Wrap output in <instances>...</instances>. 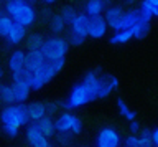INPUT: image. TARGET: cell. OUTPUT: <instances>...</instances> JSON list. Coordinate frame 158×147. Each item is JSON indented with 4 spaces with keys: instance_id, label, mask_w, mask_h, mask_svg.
Masks as SVG:
<instances>
[{
    "instance_id": "obj_1",
    "label": "cell",
    "mask_w": 158,
    "mask_h": 147,
    "mask_svg": "<svg viewBox=\"0 0 158 147\" xmlns=\"http://www.w3.org/2000/svg\"><path fill=\"white\" fill-rule=\"evenodd\" d=\"M2 127H3V132L7 134L8 137H17L20 127L30 124V114H28V106H23V104H10L7 107L2 109Z\"/></svg>"
},
{
    "instance_id": "obj_2",
    "label": "cell",
    "mask_w": 158,
    "mask_h": 147,
    "mask_svg": "<svg viewBox=\"0 0 158 147\" xmlns=\"http://www.w3.org/2000/svg\"><path fill=\"white\" fill-rule=\"evenodd\" d=\"M69 50V41L63 37H49L44 40V45L41 48V53L46 58V61H53V60H59L64 58Z\"/></svg>"
},
{
    "instance_id": "obj_3",
    "label": "cell",
    "mask_w": 158,
    "mask_h": 147,
    "mask_svg": "<svg viewBox=\"0 0 158 147\" xmlns=\"http://www.w3.org/2000/svg\"><path fill=\"white\" fill-rule=\"evenodd\" d=\"M94 99H97L96 93H92L84 83H79V84H74L71 88V93H69V97L66 101V107L68 109H77V107L92 102Z\"/></svg>"
},
{
    "instance_id": "obj_4",
    "label": "cell",
    "mask_w": 158,
    "mask_h": 147,
    "mask_svg": "<svg viewBox=\"0 0 158 147\" xmlns=\"http://www.w3.org/2000/svg\"><path fill=\"white\" fill-rule=\"evenodd\" d=\"M58 73L53 70V66H51V63L46 61L44 65L40 68V70L33 75V80H31V89L33 91H38V89H41L43 86H46L49 81L53 80L54 76H56Z\"/></svg>"
},
{
    "instance_id": "obj_5",
    "label": "cell",
    "mask_w": 158,
    "mask_h": 147,
    "mask_svg": "<svg viewBox=\"0 0 158 147\" xmlns=\"http://www.w3.org/2000/svg\"><path fill=\"white\" fill-rule=\"evenodd\" d=\"M25 136H27V141H28V144L31 147H53L51 144H49L48 137L40 131V127L36 126V122H33V124H30L27 127Z\"/></svg>"
},
{
    "instance_id": "obj_6",
    "label": "cell",
    "mask_w": 158,
    "mask_h": 147,
    "mask_svg": "<svg viewBox=\"0 0 158 147\" xmlns=\"http://www.w3.org/2000/svg\"><path fill=\"white\" fill-rule=\"evenodd\" d=\"M120 134L112 127H104L97 134V147H118Z\"/></svg>"
},
{
    "instance_id": "obj_7",
    "label": "cell",
    "mask_w": 158,
    "mask_h": 147,
    "mask_svg": "<svg viewBox=\"0 0 158 147\" xmlns=\"http://www.w3.org/2000/svg\"><path fill=\"white\" fill-rule=\"evenodd\" d=\"M104 17H106L109 27H110L114 32H118L120 23L123 20V17H125V12H123V8L120 5H110V7H107Z\"/></svg>"
},
{
    "instance_id": "obj_8",
    "label": "cell",
    "mask_w": 158,
    "mask_h": 147,
    "mask_svg": "<svg viewBox=\"0 0 158 147\" xmlns=\"http://www.w3.org/2000/svg\"><path fill=\"white\" fill-rule=\"evenodd\" d=\"M36 10L31 7V3H27L23 8H20V10L13 15V20L20 23V25H23V27H30V25H33L35 20H36Z\"/></svg>"
},
{
    "instance_id": "obj_9",
    "label": "cell",
    "mask_w": 158,
    "mask_h": 147,
    "mask_svg": "<svg viewBox=\"0 0 158 147\" xmlns=\"http://www.w3.org/2000/svg\"><path fill=\"white\" fill-rule=\"evenodd\" d=\"M109 23L104 15L91 17V30H89V37L91 38H102L106 37V33L109 30Z\"/></svg>"
},
{
    "instance_id": "obj_10",
    "label": "cell",
    "mask_w": 158,
    "mask_h": 147,
    "mask_svg": "<svg viewBox=\"0 0 158 147\" xmlns=\"http://www.w3.org/2000/svg\"><path fill=\"white\" fill-rule=\"evenodd\" d=\"M10 73H17L22 71L25 66H27V51L23 50H15L10 53L8 56V63H7Z\"/></svg>"
},
{
    "instance_id": "obj_11",
    "label": "cell",
    "mask_w": 158,
    "mask_h": 147,
    "mask_svg": "<svg viewBox=\"0 0 158 147\" xmlns=\"http://www.w3.org/2000/svg\"><path fill=\"white\" fill-rule=\"evenodd\" d=\"M46 63V58L41 53V50H28L27 51V68L30 71L36 73Z\"/></svg>"
},
{
    "instance_id": "obj_12",
    "label": "cell",
    "mask_w": 158,
    "mask_h": 147,
    "mask_svg": "<svg viewBox=\"0 0 158 147\" xmlns=\"http://www.w3.org/2000/svg\"><path fill=\"white\" fill-rule=\"evenodd\" d=\"M77 117L73 116L71 112H63V114L58 116L56 119V131L59 134H66V132H71L74 124H76Z\"/></svg>"
},
{
    "instance_id": "obj_13",
    "label": "cell",
    "mask_w": 158,
    "mask_h": 147,
    "mask_svg": "<svg viewBox=\"0 0 158 147\" xmlns=\"http://www.w3.org/2000/svg\"><path fill=\"white\" fill-rule=\"evenodd\" d=\"M69 27H71L73 32H77V33H81V35L89 37V30H91V17H89L87 13H79Z\"/></svg>"
},
{
    "instance_id": "obj_14",
    "label": "cell",
    "mask_w": 158,
    "mask_h": 147,
    "mask_svg": "<svg viewBox=\"0 0 158 147\" xmlns=\"http://www.w3.org/2000/svg\"><path fill=\"white\" fill-rule=\"evenodd\" d=\"M82 83L86 84L89 89H91L92 93H96V96L99 94V89H101V83H102V75L99 70H94V71H89L84 75L82 78ZM99 99V97H97Z\"/></svg>"
},
{
    "instance_id": "obj_15",
    "label": "cell",
    "mask_w": 158,
    "mask_h": 147,
    "mask_svg": "<svg viewBox=\"0 0 158 147\" xmlns=\"http://www.w3.org/2000/svg\"><path fill=\"white\" fill-rule=\"evenodd\" d=\"M12 86H13V93H15V102H18V104H23V102L28 99V96H30L31 84H30V83L15 81V83H12Z\"/></svg>"
},
{
    "instance_id": "obj_16",
    "label": "cell",
    "mask_w": 158,
    "mask_h": 147,
    "mask_svg": "<svg viewBox=\"0 0 158 147\" xmlns=\"http://www.w3.org/2000/svg\"><path fill=\"white\" fill-rule=\"evenodd\" d=\"M140 20H142L140 8H132V10L125 12V17H123V20H122V23H120L118 32H120V30H128V28H133Z\"/></svg>"
},
{
    "instance_id": "obj_17",
    "label": "cell",
    "mask_w": 158,
    "mask_h": 147,
    "mask_svg": "<svg viewBox=\"0 0 158 147\" xmlns=\"http://www.w3.org/2000/svg\"><path fill=\"white\" fill-rule=\"evenodd\" d=\"M140 13L145 20H152L153 17H158V0H142Z\"/></svg>"
},
{
    "instance_id": "obj_18",
    "label": "cell",
    "mask_w": 158,
    "mask_h": 147,
    "mask_svg": "<svg viewBox=\"0 0 158 147\" xmlns=\"http://www.w3.org/2000/svg\"><path fill=\"white\" fill-rule=\"evenodd\" d=\"M25 38H27V27H23V25H20V23L15 22L12 32H10L8 37H7V43L8 45H18V43H22Z\"/></svg>"
},
{
    "instance_id": "obj_19",
    "label": "cell",
    "mask_w": 158,
    "mask_h": 147,
    "mask_svg": "<svg viewBox=\"0 0 158 147\" xmlns=\"http://www.w3.org/2000/svg\"><path fill=\"white\" fill-rule=\"evenodd\" d=\"M46 111H48V106H44L40 101H35V102H30L28 104V114L33 122H38L40 119H43L46 116Z\"/></svg>"
},
{
    "instance_id": "obj_20",
    "label": "cell",
    "mask_w": 158,
    "mask_h": 147,
    "mask_svg": "<svg viewBox=\"0 0 158 147\" xmlns=\"http://www.w3.org/2000/svg\"><path fill=\"white\" fill-rule=\"evenodd\" d=\"M104 8H106V5H104L102 0H87L86 5H84V13H87L89 17H97L102 15Z\"/></svg>"
},
{
    "instance_id": "obj_21",
    "label": "cell",
    "mask_w": 158,
    "mask_h": 147,
    "mask_svg": "<svg viewBox=\"0 0 158 147\" xmlns=\"http://www.w3.org/2000/svg\"><path fill=\"white\" fill-rule=\"evenodd\" d=\"M36 126L46 137H51L54 134V131H56V121H53L51 116H44L43 119H40L36 122Z\"/></svg>"
},
{
    "instance_id": "obj_22",
    "label": "cell",
    "mask_w": 158,
    "mask_h": 147,
    "mask_svg": "<svg viewBox=\"0 0 158 147\" xmlns=\"http://www.w3.org/2000/svg\"><path fill=\"white\" fill-rule=\"evenodd\" d=\"M132 38H135L132 28H128V30H120V32H115L110 37V43L112 45H123V43H128Z\"/></svg>"
},
{
    "instance_id": "obj_23",
    "label": "cell",
    "mask_w": 158,
    "mask_h": 147,
    "mask_svg": "<svg viewBox=\"0 0 158 147\" xmlns=\"http://www.w3.org/2000/svg\"><path fill=\"white\" fill-rule=\"evenodd\" d=\"M15 25V20L12 15H8L7 12L2 13V17H0V35H2L3 38L8 37V33L12 32V28Z\"/></svg>"
},
{
    "instance_id": "obj_24",
    "label": "cell",
    "mask_w": 158,
    "mask_h": 147,
    "mask_svg": "<svg viewBox=\"0 0 158 147\" xmlns=\"http://www.w3.org/2000/svg\"><path fill=\"white\" fill-rule=\"evenodd\" d=\"M132 30H133V37H135L137 40H143V38L150 33V20H145V18L142 17V20L138 22Z\"/></svg>"
},
{
    "instance_id": "obj_25",
    "label": "cell",
    "mask_w": 158,
    "mask_h": 147,
    "mask_svg": "<svg viewBox=\"0 0 158 147\" xmlns=\"http://www.w3.org/2000/svg\"><path fill=\"white\" fill-rule=\"evenodd\" d=\"M0 99L7 106L15 104V93H13L12 84H2V88H0Z\"/></svg>"
},
{
    "instance_id": "obj_26",
    "label": "cell",
    "mask_w": 158,
    "mask_h": 147,
    "mask_svg": "<svg viewBox=\"0 0 158 147\" xmlns=\"http://www.w3.org/2000/svg\"><path fill=\"white\" fill-rule=\"evenodd\" d=\"M68 23L64 22V18L61 17V13L59 15H53L49 18V30H51L54 35H58V33H63L64 28H66Z\"/></svg>"
},
{
    "instance_id": "obj_27",
    "label": "cell",
    "mask_w": 158,
    "mask_h": 147,
    "mask_svg": "<svg viewBox=\"0 0 158 147\" xmlns=\"http://www.w3.org/2000/svg\"><path fill=\"white\" fill-rule=\"evenodd\" d=\"M33 71H30L27 66L23 68L22 71H17V73H12V83L15 81H20V83H30L31 84V80H33Z\"/></svg>"
},
{
    "instance_id": "obj_28",
    "label": "cell",
    "mask_w": 158,
    "mask_h": 147,
    "mask_svg": "<svg viewBox=\"0 0 158 147\" xmlns=\"http://www.w3.org/2000/svg\"><path fill=\"white\" fill-rule=\"evenodd\" d=\"M27 3H30L28 0H7V2H5V12L13 17L15 13H17L20 8H23Z\"/></svg>"
},
{
    "instance_id": "obj_29",
    "label": "cell",
    "mask_w": 158,
    "mask_h": 147,
    "mask_svg": "<svg viewBox=\"0 0 158 147\" xmlns=\"http://www.w3.org/2000/svg\"><path fill=\"white\" fill-rule=\"evenodd\" d=\"M44 40H46V38H43L40 33H31V35L27 38L28 50H41L43 45H44Z\"/></svg>"
},
{
    "instance_id": "obj_30",
    "label": "cell",
    "mask_w": 158,
    "mask_h": 147,
    "mask_svg": "<svg viewBox=\"0 0 158 147\" xmlns=\"http://www.w3.org/2000/svg\"><path fill=\"white\" fill-rule=\"evenodd\" d=\"M117 107H118V112L125 117V119L130 122V121H135V112H133L130 107H128V104L123 99H117Z\"/></svg>"
},
{
    "instance_id": "obj_31",
    "label": "cell",
    "mask_w": 158,
    "mask_h": 147,
    "mask_svg": "<svg viewBox=\"0 0 158 147\" xmlns=\"http://www.w3.org/2000/svg\"><path fill=\"white\" fill-rule=\"evenodd\" d=\"M59 13H61V17L64 18V22H66L68 25H71V23L74 22V18H76V17L79 15V13L76 12V8H74V7H71V5H66V7H63V8H61V12H59Z\"/></svg>"
},
{
    "instance_id": "obj_32",
    "label": "cell",
    "mask_w": 158,
    "mask_h": 147,
    "mask_svg": "<svg viewBox=\"0 0 158 147\" xmlns=\"http://www.w3.org/2000/svg\"><path fill=\"white\" fill-rule=\"evenodd\" d=\"M86 35H81V33H77V32H69V35H68V41H69V45H73V46H81L84 41H86Z\"/></svg>"
},
{
    "instance_id": "obj_33",
    "label": "cell",
    "mask_w": 158,
    "mask_h": 147,
    "mask_svg": "<svg viewBox=\"0 0 158 147\" xmlns=\"http://www.w3.org/2000/svg\"><path fill=\"white\" fill-rule=\"evenodd\" d=\"M140 142H142V147H155L153 145L152 131L150 129H142L140 131Z\"/></svg>"
},
{
    "instance_id": "obj_34",
    "label": "cell",
    "mask_w": 158,
    "mask_h": 147,
    "mask_svg": "<svg viewBox=\"0 0 158 147\" xmlns=\"http://www.w3.org/2000/svg\"><path fill=\"white\" fill-rule=\"evenodd\" d=\"M125 147H142V142H140V136L137 134H130L125 139Z\"/></svg>"
},
{
    "instance_id": "obj_35",
    "label": "cell",
    "mask_w": 158,
    "mask_h": 147,
    "mask_svg": "<svg viewBox=\"0 0 158 147\" xmlns=\"http://www.w3.org/2000/svg\"><path fill=\"white\" fill-rule=\"evenodd\" d=\"M49 63H51L53 70L56 71V73H59L64 68V65H66V60H64V58H59V60H53V61H49Z\"/></svg>"
},
{
    "instance_id": "obj_36",
    "label": "cell",
    "mask_w": 158,
    "mask_h": 147,
    "mask_svg": "<svg viewBox=\"0 0 158 147\" xmlns=\"http://www.w3.org/2000/svg\"><path fill=\"white\" fill-rule=\"evenodd\" d=\"M128 129H130L132 134H138L142 129H140V124H138L137 121H130V126H128Z\"/></svg>"
},
{
    "instance_id": "obj_37",
    "label": "cell",
    "mask_w": 158,
    "mask_h": 147,
    "mask_svg": "<svg viewBox=\"0 0 158 147\" xmlns=\"http://www.w3.org/2000/svg\"><path fill=\"white\" fill-rule=\"evenodd\" d=\"M152 139H153V145L158 147V127L152 131Z\"/></svg>"
},
{
    "instance_id": "obj_38",
    "label": "cell",
    "mask_w": 158,
    "mask_h": 147,
    "mask_svg": "<svg viewBox=\"0 0 158 147\" xmlns=\"http://www.w3.org/2000/svg\"><path fill=\"white\" fill-rule=\"evenodd\" d=\"M43 3H46V5H53L54 2H56V0H41Z\"/></svg>"
},
{
    "instance_id": "obj_39",
    "label": "cell",
    "mask_w": 158,
    "mask_h": 147,
    "mask_svg": "<svg viewBox=\"0 0 158 147\" xmlns=\"http://www.w3.org/2000/svg\"><path fill=\"white\" fill-rule=\"evenodd\" d=\"M102 2H104V5H106V7H109V5L114 2V0H102Z\"/></svg>"
},
{
    "instance_id": "obj_40",
    "label": "cell",
    "mask_w": 158,
    "mask_h": 147,
    "mask_svg": "<svg viewBox=\"0 0 158 147\" xmlns=\"http://www.w3.org/2000/svg\"><path fill=\"white\" fill-rule=\"evenodd\" d=\"M28 2H30V3H31V2H35V0H28Z\"/></svg>"
}]
</instances>
